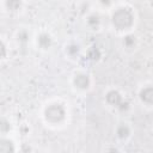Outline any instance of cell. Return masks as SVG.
Returning a JSON list of instances; mask_svg holds the SVG:
<instances>
[{
	"label": "cell",
	"mask_w": 153,
	"mask_h": 153,
	"mask_svg": "<svg viewBox=\"0 0 153 153\" xmlns=\"http://www.w3.org/2000/svg\"><path fill=\"white\" fill-rule=\"evenodd\" d=\"M87 24H88L90 26H92V27H96V26L99 24V17L96 16V14L90 16V17L87 18Z\"/></svg>",
	"instance_id": "cell-11"
},
{
	"label": "cell",
	"mask_w": 153,
	"mask_h": 153,
	"mask_svg": "<svg viewBox=\"0 0 153 153\" xmlns=\"http://www.w3.org/2000/svg\"><path fill=\"white\" fill-rule=\"evenodd\" d=\"M67 51H68L69 55H75V54H78V51H79V47H78L76 44H69V45L67 47Z\"/></svg>",
	"instance_id": "cell-14"
},
{
	"label": "cell",
	"mask_w": 153,
	"mask_h": 153,
	"mask_svg": "<svg viewBox=\"0 0 153 153\" xmlns=\"http://www.w3.org/2000/svg\"><path fill=\"white\" fill-rule=\"evenodd\" d=\"M22 2L20 1H16V0H11V1H7L6 2V6L8 10H18L20 7Z\"/></svg>",
	"instance_id": "cell-13"
},
{
	"label": "cell",
	"mask_w": 153,
	"mask_h": 153,
	"mask_svg": "<svg viewBox=\"0 0 153 153\" xmlns=\"http://www.w3.org/2000/svg\"><path fill=\"white\" fill-rule=\"evenodd\" d=\"M22 151H23V153H30L31 148H30V146H29V145H24V146L22 147Z\"/></svg>",
	"instance_id": "cell-18"
},
{
	"label": "cell",
	"mask_w": 153,
	"mask_h": 153,
	"mask_svg": "<svg viewBox=\"0 0 153 153\" xmlns=\"http://www.w3.org/2000/svg\"><path fill=\"white\" fill-rule=\"evenodd\" d=\"M27 38H29V35H27L26 31H20V32L18 33V39H19L20 42H26Z\"/></svg>",
	"instance_id": "cell-15"
},
{
	"label": "cell",
	"mask_w": 153,
	"mask_h": 153,
	"mask_svg": "<svg viewBox=\"0 0 153 153\" xmlns=\"http://www.w3.org/2000/svg\"><path fill=\"white\" fill-rule=\"evenodd\" d=\"M6 56V45L4 44V42L0 41V59Z\"/></svg>",
	"instance_id": "cell-17"
},
{
	"label": "cell",
	"mask_w": 153,
	"mask_h": 153,
	"mask_svg": "<svg viewBox=\"0 0 153 153\" xmlns=\"http://www.w3.org/2000/svg\"><path fill=\"white\" fill-rule=\"evenodd\" d=\"M123 43H124L126 47L131 48V47L135 44V37H134L133 35H127V36L124 37V39H123Z\"/></svg>",
	"instance_id": "cell-12"
},
{
	"label": "cell",
	"mask_w": 153,
	"mask_h": 153,
	"mask_svg": "<svg viewBox=\"0 0 153 153\" xmlns=\"http://www.w3.org/2000/svg\"><path fill=\"white\" fill-rule=\"evenodd\" d=\"M87 55H88V57L91 59V60H98L99 57H100V51L97 49V48H91L90 50H88V53H87Z\"/></svg>",
	"instance_id": "cell-10"
},
{
	"label": "cell",
	"mask_w": 153,
	"mask_h": 153,
	"mask_svg": "<svg viewBox=\"0 0 153 153\" xmlns=\"http://www.w3.org/2000/svg\"><path fill=\"white\" fill-rule=\"evenodd\" d=\"M37 43L41 48L43 49H47L51 45V37L48 35V33H41L37 38Z\"/></svg>",
	"instance_id": "cell-7"
},
{
	"label": "cell",
	"mask_w": 153,
	"mask_h": 153,
	"mask_svg": "<svg viewBox=\"0 0 153 153\" xmlns=\"http://www.w3.org/2000/svg\"><path fill=\"white\" fill-rule=\"evenodd\" d=\"M73 82L74 85L78 87V88H81V90H85L90 86V78L86 75V74H76L73 79Z\"/></svg>",
	"instance_id": "cell-3"
},
{
	"label": "cell",
	"mask_w": 153,
	"mask_h": 153,
	"mask_svg": "<svg viewBox=\"0 0 153 153\" xmlns=\"http://www.w3.org/2000/svg\"><path fill=\"white\" fill-rule=\"evenodd\" d=\"M116 134H117L118 137L124 139V137H128V136H129V134H130V129H129L128 126H126V124H121V126L117 127V129H116Z\"/></svg>",
	"instance_id": "cell-8"
},
{
	"label": "cell",
	"mask_w": 153,
	"mask_h": 153,
	"mask_svg": "<svg viewBox=\"0 0 153 153\" xmlns=\"http://www.w3.org/2000/svg\"><path fill=\"white\" fill-rule=\"evenodd\" d=\"M117 108H118V110H120V111H122V112H123V111H127V110H128V108H129V103H128V102H123V100H122V102L118 104V106H117Z\"/></svg>",
	"instance_id": "cell-16"
},
{
	"label": "cell",
	"mask_w": 153,
	"mask_h": 153,
	"mask_svg": "<svg viewBox=\"0 0 153 153\" xmlns=\"http://www.w3.org/2000/svg\"><path fill=\"white\" fill-rule=\"evenodd\" d=\"M11 129V124L7 120L0 118V134H6Z\"/></svg>",
	"instance_id": "cell-9"
},
{
	"label": "cell",
	"mask_w": 153,
	"mask_h": 153,
	"mask_svg": "<svg viewBox=\"0 0 153 153\" xmlns=\"http://www.w3.org/2000/svg\"><path fill=\"white\" fill-rule=\"evenodd\" d=\"M108 153H118V151L117 149H115V148H111V149H109V152Z\"/></svg>",
	"instance_id": "cell-19"
},
{
	"label": "cell",
	"mask_w": 153,
	"mask_h": 153,
	"mask_svg": "<svg viewBox=\"0 0 153 153\" xmlns=\"http://www.w3.org/2000/svg\"><path fill=\"white\" fill-rule=\"evenodd\" d=\"M0 153H14V145L11 140L0 137Z\"/></svg>",
	"instance_id": "cell-5"
},
{
	"label": "cell",
	"mask_w": 153,
	"mask_h": 153,
	"mask_svg": "<svg viewBox=\"0 0 153 153\" xmlns=\"http://www.w3.org/2000/svg\"><path fill=\"white\" fill-rule=\"evenodd\" d=\"M105 98H106V102H108L109 104H111V105H114V106H116V108H117L118 104L122 102V97H121V94H120L117 91H115V90L109 91V92L106 93Z\"/></svg>",
	"instance_id": "cell-4"
},
{
	"label": "cell",
	"mask_w": 153,
	"mask_h": 153,
	"mask_svg": "<svg viewBox=\"0 0 153 153\" xmlns=\"http://www.w3.org/2000/svg\"><path fill=\"white\" fill-rule=\"evenodd\" d=\"M140 98L142 102L147 103V104H151L152 103V99H153V90L151 86H146L141 90L140 92Z\"/></svg>",
	"instance_id": "cell-6"
},
{
	"label": "cell",
	"mask_w": 153,
	"mask_h": 153,
	"mask_svg": "<svg viewBox=\"0 0 153 153\" xmlns=\"http://www.w3.org/2000/svg\"><path fill=\"white\" fill-rule=\"evenodd\" d=\"M44 116L47 121L56 123L63 120L65 117V109L61 104H50L44 110Z\"/></svg>",
	"instance_id": "cell-2"
},
{
	"label": "cell",
	"mask_w": 153,
	"mask_h": 153,
	"mask_svg": "<svg viewBox=\"0 0 153 153\" xmlns=\"http://www.w3.org/2000/svg\"><path fill=\"white\" fill-rule=\"evenodd\" d=\"M134 16L128 8H118L112 14V24L118 30H124L131 26Z\"/></svg>",
	"instance_id": "cell-1"
}]
</instances>
